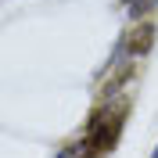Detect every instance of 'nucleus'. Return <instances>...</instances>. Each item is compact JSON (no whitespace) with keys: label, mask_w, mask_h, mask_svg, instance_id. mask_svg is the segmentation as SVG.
<instances>
[{"label":"nucleus","mask_w":158,"mask_h":158,"mask_svg":"<svg viewBox=\"0 0 158 158\" xmlns=\"http://www.w3.org/2000/svg\"><path fill=\"white\" fill-rule=\"evenodd\" d=\"M155 25L151 22H140V25H133L129 29V36H126V50L133 54V58H140V54H148L151 47H155Z\"/></svg>","instance_id":"nucleus-1"}]
</instances>
